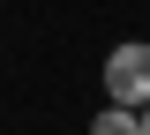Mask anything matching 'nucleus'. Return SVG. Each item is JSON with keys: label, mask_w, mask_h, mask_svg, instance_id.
<instances>
[{"label": "nucleus", "mask_w": 150, "mask_h": 135, "mask_svg": "<svg viewBox=\"0 0 150 135\" xmlns=\"http://www.w3.org/2000/svg\"><path fill=\"white\" fill-rule=\"evenodd\" d=\"M98 83H105V105L143 113L150 105V38H120L105 53V68H98Z\"/></svg>", "instance_id": "1"}, {"label": "nucleus", "mask_w": 150, "mask_h": 135, "mask_svg": "<svg viewBox=\"0 0 150 135\" xmlns=\"http://www.w3.org/2000/svg\"><path fill=\"white\" fill-rule=\"evenodd\" d=\"M90 135H143V120H135L128 105H98V120H90Z\"/></svg>", "instance_id": "2"}, {"label": "nucleus", "mask_w": 150, "mask_h": 135, "mask_svg": "<svg viewBox=\"0 0 150 135\" xmlns=\"http://www.w3.org/2000/svg\"><path fill=\"white\" fill-rule=\"evenodd\" d=\"M135 120H143V135H150V105H143V113H135Z\"/></svg>", "instance_id": "3"}]
</instances>
